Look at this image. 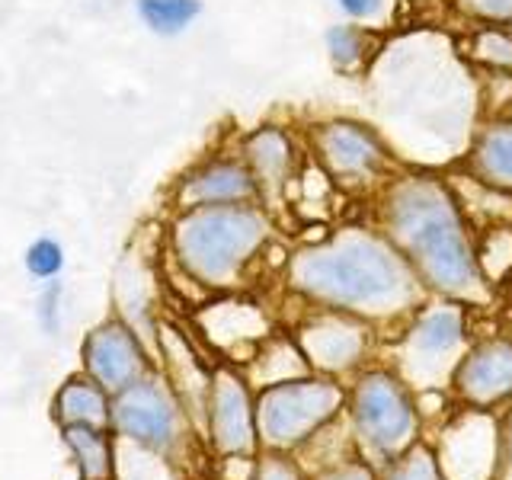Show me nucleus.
<instances>
[{
    "label": "nucleus",
    "instance_id": "a211bd4d",
    "mask_svg": "<svg viewBox=\"0 0 512 480\" xmlns=\"http://www.w3.org/2000/svg\"><path fill=\"white\" fill-rule=\"evenodd\" d=\"M58 416L64 423H71V426H96V429H103L109 423V404H106V391L100 388L96 381H84V378H77L71 381L68 388H64L58 394V404H55Z\"/></svg>",
    "mask_w": 512,
    "mask_h": 480
},
{
    "label": "nucleus",
    "instance_id": "6ab92c4d",
    "mask_svg": "<svg viewBox=\"0 0 512 480\" xmlns=\"http://www.w3.org/2000/svg\"><path fill=\"white\" fill-rule=\"evenodd\" d=\"M474 250L477 266L493 292L500 282L512 279V224H490L480 234L474 231Z\"/></svg>",
    "mask_w": 512,
    "mask_h": 480
},
{
    "label": "nucleus",
    "instance_id": "9d476101",
    "mask_svg": "<svg viewBox=\"0 0 512 480\" xmlns=\"http://www.w3.org/2000/svg\"><path fill=\"white\" fill-rule=\"evenodd\" d=\"M448 394L474 410L512 404V336H484L471 343L455 365Z\"/></svg>",
    "mask_w": 512,
    "mask_h": 480
},
{
    "label": "nucleus",
    "instance_id": "cd10ccee",
    "mask_svg": "<svg viewBox=\"0 0 512 480\" xmlns=\"http://www.w3.org/2000/svg\"><path fill=\"white\" fill-rule=\"evenodd\" d=\"M250 480H304V474H301V468L295 461H288L282 455H269V458H263L260 464H256Z\"/></svg>",
    "mask_w": 512,
    "mask_h": 480
},
{
    "label": "nucleus",
    "instance_id": "7ed1b4c3",
    "mask_svg": "<svg viewBox=\"0 0 512 480\" xmlns=\"http://www.w3.org/2000/svg\"><path fill=\"white\" fill-rule=\"evenodd\" d=\"M272 240V218L260 202L186 208L170 224V247L183 272L212 292L244 282Z\"/></svg>",
    "mask_w": 512,
    "mask_h": 480
},
{
    "label": "nucleus",
    "instance_id": "bb28decb",
    "mask_svg": "<svg viewBox=\"0 0 512 480\" xmlns=\"http://www.w3.org/2000/svg\"><path fill=\"white\" fill-rule=\"evenodd\" d=\"M314 480H378V471L362 458H346V461H333Z\"/></svg>",
    "mask_w": 512,
    "mask_h": 480
},
{
    "label": "nucleus",
    "instance_id": "393cba45",
    "mask_svg": "<svg viewBox=\"0 0 512 480\" xmlns=\"http://www.w3.org/2000/svg\"><path fill=\"white\" fill-rule=\"evenodd\" d=\"M26 269H29V276H36V279H55V276H61V269H64V247L58 244V240H52V237L32 240L29 250H26Z\"/></svg>",
    "mask_w": 512,
    "mask_h": 480
},
{
    "label": "nucleus",
    "instance_id": "c756f323",
    "mask_svg": "<svg viewBox=\"0 0 512 480\" xmlns=\"http://www.w3.org/2000/svg\"><path fill=\"white\" fill-rule=\"evenodd\" d=\"M58 304H61V285H48V292L42 295L39 301V320H42V327L48 333H55L58 330Z\"/></svg>",
    "mask_w": 512,
    "mask_h": 480
},
{
    "label": "nucleus",
    "instance_id": "2f4dec72",
    "mask_svg": "<svg viewBox=\"0 0 512 480\" xmlns=\"http://www.w3.org/2000/svg\"><path fill=\"white\" fill-rule=\"evenodd\" d=\"M503 29H506V32H509V36H512V23H509V26H503Z\"/></svg>",
    "mask_w": 512,
    "mask_h": 480
},
{
    "label": "nucleus",
    "instance_id": "ddd939ff",
    "mask_svg": "<svg viewBox=\"0 0 512 480\" xmlns=\"http://www.w3.org/2000/svg\"><path fill=\"white\" fill-rule=\"evenodd\" d=\"M208 423L218 452L250 455L260 436H256V404L250 400L247 381L231 368L212 372L208 384Z\"/></svg>",
    "mask_w": 512,
    "mask_h": 480
},
{
    "label": "nucleus",
    "instance_id": "7c9ffc66",
    "mask_svg": "<svg viewBox=\"0 0 512 480\" xmlns=\"http://www.w3.org/2000/svg\"><path fill=\"white\" fill-rule=\"evenodd\" d=\"M336 4H340L343 13H349L352 20H368V16H375L381 10L384 0H336Z\"/></svg>",
    "mask_w": 512,
    "mask_h": 480
},
{
    "label": "nucleus",
    "instance_id": "f257e3e1",
    "mask_svg": "<svg viewBox=\"0 0 512 480\" xmlns=\"http://www.w3.org/2000/svg\"><path fill=\"white\" fill-rule=\"evenodd\" d=\"M288 288L314 308L349 311L375 327L410 320L429 304V288L378 228L343 224L285 260Z\"/></svg>",
    "mask_w": 512,
    "mask_h": 480
},
{
    "label": "nucleus",
    "instance_id": "423d86ee",
    "mask_svg": "<svg viewBox=\"0 0 512 480\" xmlns=\"http://www.w3.org/2000/svg\"><path fill=\"white\" fill-rule=\"evenodd\" d=\"M346 410V388L327 375H304L269 384L256 397V436L285 452L311 442Z\"/></svg>",
    "mask_w": 512,
    "mask_h": 480
},
{
    "label": "nucleus",
    "instance_id": "412c9836",
    "mask_svg": "<svg viewBox=\"0 0 512 480\" xmlns=\"http://www.w3.org/2000/svg\"><path fill=\"white\" fill-rule=\"evenodd\" d=\"M378 48V36L375 29H365V26H333L327 32V52L336 71L343 74H356L362 71L368 58L375 55Z\"/></svg>",
    "mask_w": 512,
    "mask_h": 480
},
{
    "label": "nucleus",
    "instance_id": "4be33fe9",
    "mask_svg": "<svg viewBox=\"0 0 512 480\" xmlns=\"http://www.w3.org/2000/svg\"><path fill=\"white\" fill-rule=\"evenodd\" d=\"M68 445L77 452L80 458V474L84 480H112V452H109V442L103 436V429L96 426H68Z\"/></svg>",
    "mask_w": 512,
    "mask_h": 480
},
{
    "label": "nucleus",
    "instance_id": "f8f14e48",
    "mask_svg": "<svg viewBox=\"0 0 512 480\" xmlns=\"http://www.w3.org/2000/svg\"><path fill=\"white\" fill-rule=\"evenodd\" d=\"M173 202L180 212L205 205H250L260 202V189L240 154H224L208 157L199 167L183 173L173 189Z\"/></svg>",
    "mask_w": 512,
    "mask_h": 480
},
{
    "label": "nucleus",
    "instance_id": "f3484780",
    "mask_svg": "<svg viewBox=\"0 0 512 480\" xmlns=\"http://www.w3.org/2000/svg\"><path fill=\"white\" fill-rule=\"evenodd\" d=\"M461 167L474 183L496 196H512V119L480 128Z\"/></svg>",
    "mask_w": 512,
    "mask_h": 480
},
{
    "label": "nucleus",
    "instance_id": "4468645a",
    "mask_svg": "<svg viewBox=\"0 0 512 480\" xmlns=\"http://www.w3.org/2000/svg\"><path fill=\"white\" fill-rule=\"evenodd\" d=\"M84 362L93 381L112 394H122L125 388H132V384L151 375L148 356L141 352L135 333L119 320H106L103 327H96L87 336Z\"/></svg>",
    "mask_w": 512,
    "mask_h": 480
},
{
    "label": "nucleus",
    "instance_id": "9b49d317",
    "mask_svg": "<svg viewBox=\"0 0 512 480\" xmlns=\"http://www.w3.org/2000/svg\"><path fill=\"white\" fill-rule=\"evenodd\" d=\"M112 416H116V426L125 436L154 448V452L167 455L170 448L180 442V432H183L180 404H176L173 394L151 375L119 394V404Z\"/></svg>",
    "mask_w": 512,
    "mask_h": 480
},
{
    "label": "nucleus",
    "instance_id": "5701e85b",
    "mask_svg": "<svg viewBox=\"0 0 512 480\" xmlns=\"http://www.w3.org/2000/svg\"><path fill=\"white\" fill-rule=\"evenodd\" d=\"M378 480H445L439 471V461L432 445H426L423 439L410 445L404 455L394 458L388 468H381Z\"/></svg>",
    "mask_w": 512,
    "mask_h": 480
},
{
    "label": "nucleus",
    "instance_id": "0eeeda50",
    "mask_svg": "<svg viewBox=\"0 0 512 480\" xmlns=\"http://www.w3.org/2000/svg\"><path fill=\"white\" fill-rule=\"evenodd\" d=\"M308 148L320 173L346 192L381 189L397 173L394 157L384 148V141L368 125L352 119H330L311 125Z\"/></svg>",
    "mask_w": 512,
    "mask_h": 480
},
{
    "label": "nucleus",
    "instance_id": "39448f33",
    "mask_svg": "<svg viewBox=\"0 0 512 480\" xmlns=\"http://www.w3.org/2000/svg\"><path fill=\"white\" fill-rule=\"evenodd\" d=\"M468 304L429 301L397 340L394 372L413 394L448 391L455 365L468 352Z\"/></svg>",
    "mask_w": 512,
    "mask_h": 480
},
{
    "label": "nucleus",
    "instance_id": "b1692460",
    "mask_svg": "<svg viewBox=\"0 0 512 480\" xmlns=\"http://www.w3.org/2000/svg\"><path fill=\"white\" fill-rule=\"evenodd\" d=\"M471 58L490 71L512 74V36L503 26H477L471 39Z\"/></svg>",
    "mask_w": 512,
    "mask_h": 480
},
{
    "label": "nucleus",
    "instance_id": "a878e982",
    "mask_svg": "<svg viewBox=\"0 0 512 480\" xmlns=\"http://www.w3.org/2000/svg\"><path fill=\"white\" fill-rule=\"evenodd\" d=\"M455 13L477 26H509L512 23V0H452Z\"/></svg>",
    "mask_w": 512,
    "mask_h": 480
},
{
    "label": "nucleus",
    "instance_id": "1a4fd4ad",
    "mask_svg": "<svg viewBox=\"0 0 512 480\" xmlns=\"http://www.w3.org/2000/svg\"><path fill=\"white\" fill-rule=\"evenodd\" d=\"M432 452L445 480H496L500 416L493 410L461 407V413L445 423L442 439Z\"/></svg>",
    "mask_w": 512,
    "mask_h": 480
},
{
    "label": "nucleus",
    "instance_id": "c85d7f7f",
    "mask_svg": "<svg viewBox=\"0 0 512 480\" xmlns=\"http://www.w3.org/2000/svg\"><path fill=\"white\" fill-rule=\"evenodd\" d=\"M496 480H512V410L500 416V464H496Z\"/></svg>",
    "mask_w": 512,
    "mask_h": 480
},
{
    "label": "nucleus",
    "instance_id": "20e7f679",
    "mask_svg": "<svg viewBox=\"0 0 512 480\" xmlns=\"http://www.w3.org/2000/svg\"><path fill=\"white\" fill-rule=\"evenodd\" d=\"M346 423L352 445L375 471L388 468L410 445L420 442L416 394L394 368H368L346 391Z\"/></svg>",
    "mask_w": 512,
    "mask_h": 480
},
{
    "label": "nucleus",
    "instance_id": "2eb2a0df",
    "mask_svg": "<svg viewBox=\"0 0 512 480\" xmlns=\"http://www.w3.org/2000/svg\"><path fill=\"white\" fill-rule=\"evenodd\" d=\"M240 160L253 173L256 189H260V205L269 208L276 205L292 183L298 180V148L295 138L279 125H260L240 141Z\"/></svg>",
    "mask_w": 512,
    "mask_h": 480
},
{
    "label": "nucleus",
    "instance_id": "6e6552de",
    "mask_svg": "<svg viewBox=\"0 0 512 480\" xmlns=\"http://www.w3.org/2000/svg\"><path fill=\"white\" fill-rule=\"evenodd\" d=\"M378 327L372 320L356 317L349 311L317 308L295 327V343L308 359L314 375L340 378L368 359L375 346Z\"/></svg>",
    "mask_w": 512,
    "mask_h": 480
},
{
    "label": "nucleus",
    "instance_id": "f03ea898",
    "mask_svg": "<svg viewBox=\"0 0 512 480\" xmlns=\"http://www.w3.org/2000/svg\"><path fill=\"white\" fill-rule=\"evenodd\" d=\"M375 228L413 266L432 298L477 308L496 292L477 266L474 231L455 189L439 173H394L378 189Z\"/></svg>",
    "mask_w": 512,
    "mask_h": 480
},
{
    "label": "nucleus",
    "instance_id": "aec40b11",
    "mask_svg": "<svg viewBox=\"0 0 512 480\" xmlns=\"http://www.w3.org/2000/svg\"><path fill=\"white\" fill-rule=\"evenodd\" d=\"M138 20L154 36L170 39L186 32L202 16V0H135Z\"/></svg>",
    "mask_w": 512,
    "mask_h": 480
},
{
    "label": "nucleus",
    "instance_id": "dca6fc26",
    "mask_svg": "<svg viewBox=\"0 0 512 480\" xmlns=\"http://www.w3.org/2000/svg\"><path fill=\"white\" fill-rule=\"evenodd\" d=\"M196 320H199V327L205 330L208 340H212L215 346H221L224 352H237V349L247 346L250 356H253L256 346H260L272 333L269 317L256 308L253 301H240V298L208 304Z\"/></svg>",
    "mask_w": 512,
    "mask_h": 480
}]
</instances>
